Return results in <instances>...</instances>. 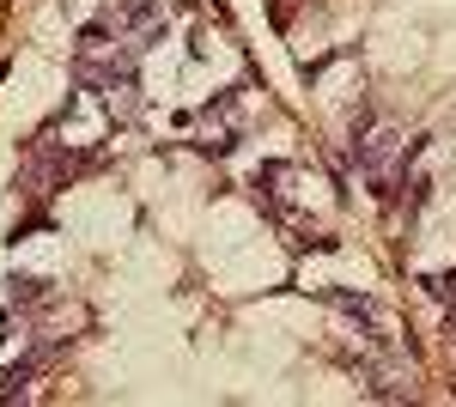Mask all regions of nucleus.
Wrapping results in <instances>:
<instances>
[{
  "instance_id": "nucleus-1",
  "label": "nucleus",
  "mask_w": 456,
  "mask_h": 407,
  "mask_svg": "<svg viewBox=\"0 0 456 407\" xmlns=\"http://www.w3.org/2000/svg\"><path fill=\"white\" fill-rule=\"evenodd\" d=\"M353 371H359V383H365V395H378V402H414V371L395 365V359L365 353V359H353Z\"/></svg>"
},
{
  "instance_id": "nucleus-2",
  "label": "nucleus",
  "mask_w": 456,
  "mask_h": 407,
  "mask_svg": "<svg viewBox=\"0 0 456 407\" xmlns=\"http://www.w3.org/2000/svg\"><path fill=\"white\" fill-rule=\"evenodd\" d=\"M402 146H408V140L395 134V128H371L365 140H353V159H359V170H365V176L389 183V176H395V159H402Z\"/></svg>"
},
{
  "instance_id": "nucleus-3",
  "label": "nucleus",
  "mask_w": 456,
  "mask_h": 407,
  "mask_svg": "<svg viewBox=\"0 0 456 407\" xmlns=\"http://www.w3.org/2000/svg\"><path fill=\"white\" fill-rule=\"evenodd\" d=\"M25 383H31V359H25V365H12V371H0V402L25 395Z\"/></svg>"
},
{
  "instance_id": "nucleus-4",
  "label": "nucleus",
  "mask_w": 456,
  "mask_h": 407,
  "mask_svg": "<svg viewBox=\"0 0 456 407\" xmlns=\"http://www.w3.org/2000/svg\"><path fill=\"white\" fill-rule=\"evenodd\" d=\"M49 298V280H12V305H37Z\"/></svg>"
}]
</instances>
